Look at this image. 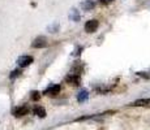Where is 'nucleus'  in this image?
I'll return each instance as SVG.
<instances>
[{"mask_svg":"<svg viewBox=\"0 0 150 130\" xmlns=\"http://www.w3.org/2000/svg\"><path fill=\"white\" fill-rule=\"evenodd\" d=\"M31 47L33 48H45V47H47V39H46L45 37H38V38H35L33 40Z\"/></svg>","mask_w":150,"mask_h":130,"instance_id":"nucleus-1","label":"nucleus"},{"mask_svg":"<svg viewBox=\"0 0 150 130\" xmlns=\"http://www.w3.org/2000/svg\"><path fill=\"white\" fill-rule=\"evenodd\" d=\"M98 26H99V22L97 20H90L85 24V31L86 33H96Z\"/></svg>","mask_w":150,"mask_h":130,"instance_id":"nucleus-2","label":"nucleus"},{"mask_svg":"<svg viewBox=\"0 0 150 130\" xmlns=\"http://www.w3.org/2000/svg\"><path fill=\"white\" fill-rule=\"evenodd\" d=\"M33 57L31 56H28V55H25V56H20L18 59H17V64L18 66H21V68H25V66H29L33 63Z\"/></svg>","mask_w":150,"mask_h":130,"instance_id":"nucleus-3","label":"nucleus"},{"mask_svg":"<svg viewBox=\"0 0 150 130\" xmlns=\"http://www.w3.org/2000/svg\"><path fill=\"white\" fill-rule=\"evenodd\" d=\"M28 112H29V108H28L26 105H20V107H17V108L13 109V115L16 117L25 116V115H28Z\"/></svg>","mask_w":150,"mask_h":130,"instance_id":"nucleus-4","label":"nucleus"},{"mask_svg":"<svg viewBox=\"0 0 150 130\" xmlns=\"http://www.w3.org/2000/svg\"><path fill=\"white\" fill-rule=\"evenodd\" d=\"M80 7H81L83 11H91L96 8V1H94V0H82Z\"/></svg>","mask_w":150,"mask_h":130,"instance_id":"nucleus-5","label":"nucleus"},{"mask_svg":"<svg viewBox=\"0 0 150 130\" xmlns=\"http://www.w3.org/2000/svg\"><path fill=\"white\" fill-rule=\"evenodd\" d=\"M60 92V86L59 85H51L50 87H47L45 90V94L46 95H51V96H55Z\"/></svg>","mask_w":150,"mask_h":130,"instance_id":"nucleus-6","label":"nucleus"},{"mask_svg":"<svg viewBox=\"0 0 150 130\" xmlns=\"http://www.w3.org/2000/svg\"><path fill=\"white\" fill-rule=\"evenodd\" d=\"M65 81H67L68 83H71V85H73V86H79L80 85V76L79 74L71 73L67 78H65Z\"/></svg>","mask_w":150,"mask_h":130,"instance_id":"nucleus-7","label":"nucleus"},{"mask_svg":"<svg viewBox=\"0 0 150 130\" xmlns=\"http://www.w3.org/2000/svg\"><path fill=\"white\" fill-rule=\"evenodd\" d=\"M88 98H89V92L86 90H81L79 92V95H77V100L80 103H83L85 100H88Z\"/></svg>","mask_w":150,"mask_h":130,"instance_id":"nucleus-8","label":"nucleus"},{"mask_svg":"<svg viewBox=\"0 0 150 130\" xmlns=\"http://www.w3.org/2000/svg\"><path fill=\"white\" fill-rule=\"evenodd\" d=\"M134 107H150V98L149 99H140L133 103Z\"/></svg>","mask_w":150,"mask_h":130,"instance_id":"nucleus-9","label":"nucleus"},{"mask_svg":"<svg viewBox=\"0 0 150 130\" xmlns=\"http://www.w3.org/2000/svg\"><path fill=\"white\" fill-rule=\"evenodd\" d=\"M34 115H37V116L38 117H45L46 116V111H45V108H43V107H41V105H38V107H35V108H34Z\"/></svg>","mask_w":150,"mask_h":130,"instance_id":"nucleus-10","label":"nucleus"},{"mask_svg":"<svg viewBox=\"0 0 150 130\" xmlns=\"http://www.w3.org/2000/svg\"><path fill=\"white\" fill-rule=\"evenodd\" d=\"M69 18H72L73 21H79L80 20V14H79V12H77L76 9H72V12H71V14H69Z\"/></svg>","mask_w":150,"mask_h":130,"instance_id":"nucleus-11","label":"nucleus"},{"mask_svg":"<svg viewBox=\"0 0 150 130\" xmlns=\"http://www.w3.org/2000/svg\"><path fill=\"white\" fill-rule=\"evenodd\" d=\"M20 74H21V70H20V69H14V70L12 72V73H11V78H12V79H13V78H16V77H18L20 76Z\"/></svg>","mask_w":150,"mask_h":130,"instance_id":"nucleus-12","label":"nucleus"},{"mask_svg":"<svg viewBox=\"0 0 150 130\" xmlns=\"http://www.w3.org/2000/svg\"><path fill=\"white\" fill-rule=\"evenodd\" d=\"M39 98H41V94H39L38 91H33V92H31V99H33V100H38Z\"/></svg>","mask_w":150,"mask_h":130,"instance_id":"nucleus-13","label":"nucleus"},{"mask_svg":"<svg viewBox=\"0 0 150 130\" xmlns=\"http://www.w3.org/2000/svg\"><path fill=\"white\" fill-rule=\"evenodd\" d=\"M98 1H99L100 3V4H110V3H111V1H114V0H98Z\"/></svg>","mask_w":150,"mask_h":130,"instance_id":"nucleus-14","label":"nucleus"}]
</instances>
